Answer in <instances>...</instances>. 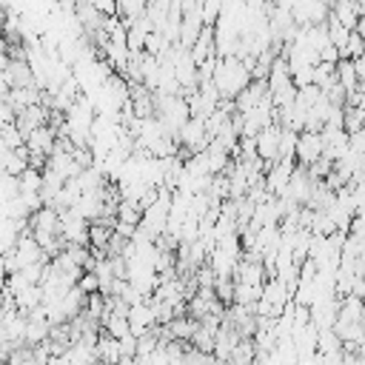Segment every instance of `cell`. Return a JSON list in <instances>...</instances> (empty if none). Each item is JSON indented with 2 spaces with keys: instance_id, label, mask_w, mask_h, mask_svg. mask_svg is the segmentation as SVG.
<instances>
[{
  "instance_id": "7a4b0ae2",
  "label": "cell",
  "mask_w": 365,
  "mask_h": 365,
  "mask_svg": "<svg viewBox=\"0 0 365 365\" xmlns=\"http://www.w3.org/2000/svg\"><path fill=\"white\" fill-rule=\"evenodd\" d=\"M319 157H322V134L319 131H311V128L297 131V148H294L297 165H311Z\"/></svg>"
},
{
  "instance_id": "30bf717a",
  "label": "cell",
  "mask_w": 365,
  "mask_h": 365,
  "mask_svg": "<svg viewBox=\"0 0 365 365\" xmlns=\"http://www.w3.org/2000/svg\"><path fill=\"white\" fill-rule=\"evenodd\" d=\"M362 131H365V120H362Z\"/></svg>"
},
{
  "instance_id": "ba28073f",
  "label": "cell",
  "mask_w": 365,
  "mask_h": 365,
  "mask_svg": "<svg viewBox=\"0 0 365 365\" xmlns=\"http://www.w3.org/2000/svg\"><path fill=\"white\" fill-rule=\"evenodd\" d=\"M354 68H356V77H359V80H365V54L354 57Z\"/></svg>"
},
{
  "instance_id": "9c48e42d",
  "label": "cell",
  "mask_w": 365,
  "mask_h": 365,
  "mask_svg": "<svg viewBox=\"0 0 365 365\" xmlns=\"http://www.w3.org/2000/svg\"><path fill=\"white\" fill-rule=\"evenodd\" d=\"M356 31H359V34H362V37H365V11H362V14H359V23H356Z\"/></svg>"
},
{
  "instance_id": "52a82bcc",
  "label": "cell",
  "mask_w": 365,
  "mask_h": 365,
  "mask_svg": "<svg viewBox=\"0 0 365 365\" xmlns=\"http://www.w3.org/2000/svg\"><path fill=\"white\" fill-rule=\"evenodd\" d=\"M348 188H351V200H354L356 214H362V211H365V177H359V180L348 182Z\"/></svg>"
},
{
  "instance_id": "6da1fadb",
  "label": "cell",
  "mask_w": 365,
  "mask_h": 365,
  "mask_svg": "<svg viewBox=\"0 0 365 365\" xmlns=\"http://www.w3.org/2000/svg\"><path fill=\"white\" fill-rule=\"evenodd\" d=\"M251 80V68L237 57V54H225V57H217V66H214V74H211V83L214 88L220 91V97L225 100H234Z\"/></svg>"
},
{
  "instance_id": "3957f363",
  "label": "cell",
  "mask_w": 365,
  "mask_h": 365,
  "mask_svg": "<svg viewBox=\"0 0 365 365\" xmlns=\"http://www.w3.org/2000/svg\"><path fill=\"white\" fill-rule=\"evenodd\" d=\"M279 137H282V125L277 123H268L265 128H259L254 134V145H257V157L265 163H274L279 157Z\"/></svg>"
},
{
  "instance_id": "5b68a950",
  "label": "cell",
  "mask_w": 365,
  "mask_h": 365,
  "mask_svg": "<svg viewBox=\"0 0 365 365\" xmlns=\"http://www.w3.org/2000/svg\"><path fill=\"white\" fill-rule=\"evenodd\" d=\"M336 83L345 88V94L359 91V77H356V68H354L351 57H339L336 60Z\"/></svg>"
},
{
  "instance_id": "8992f818",
  "label": "cell",
  "mask_w": 365,
  "mask_h": 365,
  "mask_svg": "<svg viewBox=\"0 0 365 365\" xmlns=\"http://www.w3.org/2000/svg\"><path fill=\"white\" fill-rule=\"evenodd\" d=\"M359 54H365V37L356 31V29H351V34H348V43H345V57H359Z\"/></svg>"
},
{
  "instance_id": "277c9868",
  "label": "cell",
  "mask_w": 365,
  "mask_h": 365,
  "mask_svg": "<svg viewBox=\"0 0 365 365\" xmlns=\"http://www.w3.org/2000/svg\"><path fill=\"white\" fill-rule=\"evenodd\" d=\"M331 14H334V17H336V20H339L345 29H356L362 9H359V0H334Z\"/></svg>"
},
{
  "instance_id": "8fae6325",
  "label": "cell",
  "mask_w": 365,
  "mask_h": 365,
  "mask_svg": "<svg viewBox=\"0 0 365 365\" xmlns=\"http://www.w3.org/2000/svg\"><path fill=\"white\" fill-rule=\"evenodd\" d=\"M54 3H57V0H54Z\"/></svg>"
}]
</instances>
